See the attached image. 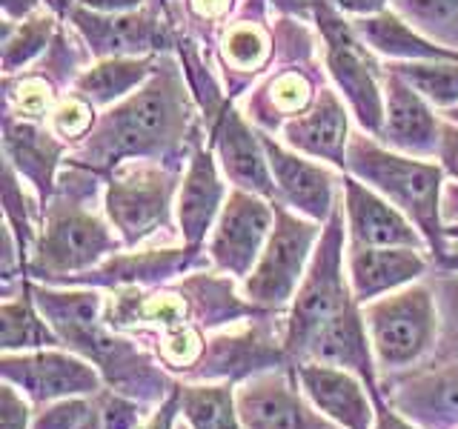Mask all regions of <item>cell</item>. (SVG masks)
Listing matches in <instances>:
<instances>
[{"label":"cell","instance_id":"6da1fadb","mask_svg":"<svg viewBox=\"0 0 458 429\" xmlns=\"http://www.w3.org/2000/svg\"><path fill=\"white\" fill-rule=\"evenodd\" d=\"M195 147V109L186 72L169 55H161L152 78L121 104L100 112L86 140L69 149L66 164L106 178L123 161L183 166V157Z\"/></svg>","mask_w":458,"mask_h":429},{"label":"cell","instance_id":"7a4b0ae2","mask_svg":"<svg viewBox=\"0 0 458 429\" xmlns=\"http://www.w3.org/2000/svg\"><path fill=\"white\" fill-rule=\"evenodd\" d=\"M95 195V175L86 169L69 166L57 178L52 200L43 206V223L29 255V275L52 283H66L104 264V257L121 252V238L109 221H104L86 200Z\"/></svg>","mask_w":458,"mask_h":429},{"label":"cell","instance_id":"3957f363","mask_svg":"<svg viewBox=\"0 0 458 429\" xmlns=\"http://www.w3.org/2000/svg\"><path fill=\"white\" fill-rule=\"evenodd\" d=\"M344 172L404 212L427 238L433 261L447 249L441 221V192L447 175H444L438 161H424V157L395 152L378 138L358 129L350 138Z\"/></svg>","mask_w":458,"mask_h":429},{"label":"cell","instance_id":"277c9868","mask_svg":"<svg viewBox=\"0 0 458 429\" xmlns=\"http://www.w3.org/2000/svg\"><path fill=\"white\" fill-rule=\"evenodd\" d=\"M350 304H355V298L347 278V223H344V209L338 204L333 218L324 223L307 275L293 298L284 329V355L298 364L312 335Z\"/></svg>","mask_w":458,"mask_h":429},{"label":"cell","instance_id":"5b68a950","mask_svg":"<svg viewBox=\"0 0 458 429\" xmlns=\"http://www.w3.org/2000/svg\"><path fill=\"white\" fill-rule=\"evenodd\" d=\"M312 21L324 46V66L338 95L347 100L358 129L378 138L384 121V78L386 66L378 55L358 38L350 18L333 9L329 0H315Z\"/></svg>","mask_w":458,"mask_h":429},{"label":"cell","instance_id":"8992f818","mask_svg":"<svg viewBox=\"0 0 458 429\" xmlns=\"http://www.w3.org/2000/svg\"><path fill=\"white\" fill-rule=\"evenodd\" d=\"M178 169L157 161H123L106 175L104 212L123 247H138L172 229L181 186Z\"/></svg>","mask_w":458,"mask_h":429},{"label":"cell","instance_id":"52a82bcc","mask_svg":"<svg viewBox=\"0 0 458 429\" xmlns=\"http://www.w3.org/2000/svg\"><path fill=\"white\" fill-rule=\"evenodd\" d=\"M361 315L376 364L386 372L415 366L438 343V307L427 278L369 300Z\"/></svg>","mask_w":458,"mask_h":429},{"label":"cell","instance_id":"ba28073f","mask_svg":"<svg viewBox=\"0 0 458 429\" xmlns=\"http://www.w3.org/2000/svg\"><path fill=\"white\" fill-rule=\"evenodd\" d=\"M324 223H315L290 206L276 204V226L267 238L261 257L243 278V298L255 309L276 312L293 304L301 281L307 275L312 252L318 247Z\"/></svg>","mask_w":458,"mask_h":429},{"label":"cell","instance_id":"9c48e42d","mask_svg":"<svg viewBox=\"0 0 458 429\" xmlns=\"http://www.w3.org/2000/svg\"><path fill=\"white\" fill-rule=\"evenodd\" d=\"M272 226H276V200L233 186L207 240L209 264L221 275L243 281L261 257Z\"/></svg>","mask_w":458,"mask_h":429},{"label":"cell","instance_id":"30bf717a","mask_svg":"<svg viewBox=\"0 0 458 429\" xmlns=\"http://www.w3.org/2000/svg\"><path fill=\"white\" fill-rule=\"evenodd\" d=\"M261 140L278 189V204L290 206L315 223H327L341 204L344 172L290 149L281 138L269 132H261Z\"/></svg>","mask_w":458,"mask_h":429},{"label":"cell","instance_id":"8fae6325","mask_svg":"<svg viewBox=\"0 0 458 429\" xmlns=\"http://www.w3.org/2000/svg\"><path fill=\"white\" fill-rule=\"evenodd\" d=\"M4 381L32 400V404H55L64 398H86L100 390V375L69 352L32 349V352H4L0 361Z\"/></svg>","mask_w":458,"mask_h":429},{"label":"cell","instance_id":"7c38bea8","mask_svg":"<svg viewBox=\"0 0 458 429\" xmlns=\"http://www.w3.org/2000/svg\"><path fill=\"white\" fill-rule=\"evenodd\" d=\"M341 209L347 223L350 249H384V247H410L429 252V243L404 212L369 189L361 181L344 172L341 181Z\"/></svg>","mask_w":458,"mask_h":429},{"label":"cell","instance_id":"4fadbf2b","mask_svg":"<svg viewBox=\"0 0 458 429\" xmlns=\"http://www.w3.org/2000/svg\"><path fill=\"white\" fill-rule=\"evenodd\" d=\"M444 114L429 100L386 66L384 78V121L378 140L395 152L436 161L441 147Z\"/></svg>","mask_w":458,"mask_h":429},{"label":"cell","instance_id":"5bb4252c","mask_svg":"<svg viewBox=\"0 0 458 429\" xmlns=\"http://www.w3.org/2000/svg\"><path fill=\"white\" fill-rule=\"evenodd\" d=\"M69 23L81 35L83 46L100 57H143L166 49V29L155 9L123 14H100L83 6L69 9Z\"/></svg>","mask_w":458,"mask_h":429},{"label":"cell","instance_id":"9a60e30c","mask_svg":"<svg viewBox=\"0 0 458 429\" xmlns=\"http://www.w3.org/2000/svg\"><path fill=\"white\" fill-rule=\"evenodd\" d=\"M212 152L218 157L224 178L235 189H247L278 204V189L269 172L261 129L241 109L226 106L212 121Z\"/></svg>","mask_w":458,"mask_h":429},{"label":"cell","instance_id":"2e32d148","mask_svg":"<svg viewBox=\"0 0 458 429\" xmlns=\"http://www.w3.org/2000/svg\"><path fill=\"white\" fill-rule=\"evenodd\" d=\"M229 189L224 183V172L212 149L198 147L186 157V169L181 175L175 198V221L183 247L200 249V243L212 232L215 221L226 204Z\"/></svg>","mask_w":458,"mask_h":429},{"label":"cell","instance_id":"e0dca14e","mask_svg":"<svg viewBox=\"0 0 458 429\" xmlns=\"http://www.w3.org/2000/svg\"><path fill=\"white\" fill-rule=\"evenodd\" d=\"M243 429H335L321 421L284 372H261L243 381L235 392Z\"/></svg>","mask_w":458,"mask_h":429},{"label":"cell","instance_id":"ac0fdd59","mask_svg":"<svg viewBox=\"0 0 458 429\" xmlns=\"http://www.w3.org/2000/svg\"><path fill=\"white\" fill-rule=\"evenodd\" d=\"M293 369L301 392L324 418H329L338 429H372L376 400L367 398V383L355 372L318 361H301Z\"/></svg>","mask_w":458,"mask_h":429},{"label":"cell","instance_id":"d6986e66","mask_svg":"<svg viewBox=\"0 0 458 429\" xmlns=\"http://www.w3.org/2000/svg\"><path fill=\"white\" fill-rule=\"evenodd\" d=\"M350 114L352 112L347 106V100L338 95V89L324 86L318 97H315V104L304 114L286 121L278 135L290 149L310 155L315 161H324L344 172L347 147L352 138Z\"/></svg>","mask_w":458,"mask_h":429},{"label":"cell","instance_id":"ffe728a7","mask_svg":"<svg viewBox=\"0 0 458 429\" xmlns=\"http://www.w3.org/2000/svg\"><path fill=\"white\" fill-rule=\"evenodd\" d=\"M4 149H6V164L18 172V178L26 186H32L35 198L47 206L57 189V166L69 155L66 143L47 123L6 114Z\"/></svg>","mask_w":458,"mask_h":429},{"label":"cell","instance_id":"44dd1931","mask_svg":"<svg viewBox=\"0 0 458 429\" xmlns=\"http://www.w3.org/2000/svg\"><path fill=\"white\" fill-rule=\"evenodd\" d=\"M429 275L427 252L410 247L384 249H350L347 247V278L358 307L384 298Z\"/></svg>","mask_w":458,"mask_h":429},{"label":"cell","instance_id":"7402d4cb","mask_svg":"<svg viewBox=\"0 0 458 429\" xmlns=\"http://www.w3.org/2000/svg\"><path fill=\"white\" fill-rule=\"evenodd\" d=\"M301 361H318V364L350 369L367 383L372 400L384 398L376 383V355H372L369 332H367L364 315L358 309V304H350L347 309H341L333 321H327L318 332L312 335Z\"/></svg>","mask_w":458,"mask_h":429},{"label":"cell","instance_id":"603a6c76","mask_svg":"<svg viewBox=\"0 0 458 429\" xmlns=\"http://www.w3.org/2000/svg\"><path fill=\"white\" fill-rule=\"evenodd\" d=\"M390 390V386H386ZM390 404L421 429L458 426V361L401 378L390 390Z\"/></svg>","mask_w":458,"mask_h":429},{"label":"cell","instance_id":"cb8c5ba5","mask_svg":"<svg viewBox=\"0 0 458 429\" xmlns=\"http://www.w3.org/2000/svg\"><path fill=\"white\" fill-rule=\"evenodd\" d=\"M324 89V86H321ZM321 89H315V80L307 69L301 66H281L272 72L261 89L250 92L247 104H243V114L261 129V132L278 135L286 121L304 114Z\"/></svg>","mask_w":458,"mask_h":429},{"label":"cell","instance_id":"d4e9b609","mask_svg":"<svg viewBox=\"0 0 458 429\" xmlns=\"http://www.w3.org/2000/svg\"><path fill=\"white\" fill-rule=\"evenodd\" d=\"M358 38L376 52L378 57H386L390 63H412V61H458V52L444 49L429 38L395 14L393 9L369 14V18L352 21Z\"/></svg>","mask_w":458,"mask_h":429},{"label":"cell","instance_id":"484cf974","mask_svg":"<svg viewBox=\"0 0 458 429\" xmlns=\"http://www.w3.org/2000/svg\"><path fill=\"white\" fill-rule=\"evenodd\" d=\"M161 55L143 57H100L89 63L72 83V92L89 100L95 109H112L123 97L138 92L152 78L155 63Z\"/></svg>","mask_w":458,"mask_h":429},{"label":"cell","instance_id":"4316f807","mask_svg":"<svg viewBox=\"0 0 458 429\" xmlns=\"http://www.w3.org/2000/svg\"><path fill=\"white\" fill-rule=\"evenodd\" d=\"M200 249L183 247V249H152V252H132V255H112L104 266L95 272H83V275L69 278L66 283H157L166 281L178 272H186L200 261Z\"/></svg>","mask_w":458,"mask_h":429},{"label":"cell","instance_id":"83f0119b","mask_svg":"<svg viewBox=\"0 0 458 429\" xmlns=\"http://www.w3.org/2000/svg\"><path fill=\"white\" fill-rule=\"evenodd\" d=\"M276 343L264 335H258V332L215 341L212 349L204 355V361H200L204 369H198L195 375H200V378H235V375H250V372L261 375L264 369L278 364Z\"/></svg>","mask_w":458,"mask_h":429},{"label":"cell","instance_id":"f1b7e54d","mask_svg":"<svg viewBox=\"0 0 458 429\" xmlns=\"http://www.w3.org/2000/svg\"><path fill=\"white\" fill-rule=\"evenodd\" d=\"M272 46H276V32L269 35L264 18H247L243 14L241 21L224 29L218 49H221L224 69L243 78V83H247L252 75H258L267 66Z\"/></svg>","mask_w":458,"mask_h":429},{"label":"cell","instance_id":"f546056e","mask_svg":"<svg viewBox=\"0 0 458 429\" xmlns=\"http://www.w3.org/2000/svg\"><path fill=\"white\" fill-rule=\"evenodd\" d=\"M57 35L55 12H35L23 21L4 18V75H21L23 69L32 66L38 57L49 52L52 40Z\"/></svg>","mask_w":458,"mask_h":429},{"label":"cell","instance_id":"4dcf8cb0","mask_svg":"<svg viewBox=\"0 0 458 429\" xmlns=\"http://www.w3.org/2000/svg\"><path fill=\"white\" fill-rule=\"evenodd\" d=\"M183 421L192 429H243L235 390L226 383L178 386Z\"/></svg>","mask_w":458,"mask_h":429},{"label":"cell","instance_id":"1f68e13d","mask_svg":"<svg viewBox=\"0 0 458 429\" xmlns=\"http://www.w3.org/2000/svg\"><path fill=\"white\" fill-rule=\"evenodd\" d=\"M0 324H4V352H32L57 343V335L49 332V326L35 304L32 290L4 300Z\"/></svg>","mask_w":458,"mask_h":429},{"label":"cell","instance_id":"d6a6232c","mask_svg":"<svg viewBox=\"0 0 458 429\" xmlns=\"http://www.w3.org/2000/svg\"><path fill=\"white\" fill-rule=\"evenodd\" d=\"M390 9L415 32L444 49L458 52V0H393Z\"/></svg>","mask_w":458,"mask_h":429},{"label":"cell","instance_id":"836d02e7","mask_svg":"<svg viewBox=\"0 0 458 429\" xmlns=\"http://www.w3.org/2000/svg\"><path fill=\"white\" fill-rule=\"evenodd\" d=\"M386 66L398 72L438 112L458 106V61H412V63H386Z\"/></svg>","mask_w":458,"mask_h":429},{"label":"cell","instance_id":"e575fe53","mask_svg":"<svg viewBox=\"0 0 458 429\" xmlns=\"http://www.w3.org/2000/svg\"><path fill=\"white\" fill-rule=\"evenodd\" d=\"M433 275H427L429 290L436 295L438 307V349L436 358L438 364L444 361H458V272L441 269Z\"/></svg>","mask_w":458,"mask_h":429},{"label":"cell","instance_id":"d590c367","mask_svg":"<svg viewBox=\"0 0 458 429\" xmlns=\"http://www.w3.org/2000/svg\"><path fill=\"white\" fill-rule=\"evenodd\" d=\"M98 118H100V114H98V109L89 104V100H83L81 95L69 92L55 104L52 114L47 118V126L66 143L69 149H75L78 143H83L86 135L95 129Z\"/></svg>","mask_w":458,"mask_h":429},{"label":"cell","instance_id":"8d00e7d4","mask_svg":"<svg viewBox=\"0 0 458 429\" xmlns=\"http://www.w3.org/2000/svg\"><path fill=\"white\" fill-rule=\"evenodd\" d=\"M92 412L95 409L83 398H64L40 409L32 418V429H83Z\"/></svg>","mask_w":458,"mask_h":429},{"label":"cell","instance_id":"74e56055","mask_svg":"<svg viewBox=\"0 0 458 429\" xmlns=\"http://www.w3.org/2000/svg\"><path fill=\"white\" fill-rule=\"evenodd\" d=\"M100 429H138L140 424V409L132 400L121 395H104L100 400Z\"/></svg>","mask_w":458,"mask_h":429},{"label":"cell","instance_id":"f35d334b","mask_svg":"<svg viewBox=\"0 0 458 429\" xmlns=\"http://www.w3.org/2000/svg\"><path fill=\"white\" fill-rule=\"evenodd\" d=\"M0 421H4V429H32L29 404L12 383H4V390H0Z\"/></svg>","mask_w":458,"mask_h":429},{"label":"cell","instance_id":"ab89813d","mask_svg":"<svg viewBox=\"0 0 458 429\" xmlns=\"http://www.w3.org/2000/svg\"><path fill=\"white\" fill-rule=\"evenodd\" d=\"M444 175L450 181H458V126L453 121L444 118V129H441V147H438V157Z\"/></svg>","mask_w":458,"mask_h":429},{"label":"cell","instance_id":"60d3db41","mask_svg":"<svg viewBox=\"0 0 458 429\" xmlns=\"http://www.w3.org/2000/svg\"><path fill=\"white\" fill-rule=\"evenodd\" d=\"M333 9H338L344 18L358 21V18H369V14H378L390 9L393 0H329Z\"/></svg>","mask_w":458,"mask_h":429},{"label":"cell","instance_id":"b9f144b4","mask_svg":"<svg viewBox=\"0 0 458 429\" xmlns=\"http://www.w3.org/2000/svg\"><path fill=\"white\" fill-rule=\"evenodd\" d=\"M233 6H235V0H186V9H190V14L200 23L226 18V14L233 12Z\"/></svg>","mask_w":458,"mask_h":429},{"label":"cell","instance_id":"7bdbcfd3","mask_svg":"<svg viewBox=\"0 0 458 429\" xmlns=\"http://www.w3.org/2000/svg\"><path fill=\"white\" fill-rule=\"evenodd\" d=\"M149 0H78L75 6H83L89 12H100V14H123V12H138L147 9Z\"/></svg>","mask_w":458,"mask_h":429},{"label":"cell","instance_id":"ee69618b","mask_svg":"<svg viewBox=\"0 0 458 429\" xmlns=\"http://www.w3.org/2000/svg\"><path fill=\"white\" fill-rule=\"evenodd\" d=\"M372 429H419V426H412L410 418L395 412V407H386V400L378 398L376 400V424H372Z\"/></svg>","mask_w":458,"mask_h":429},{"label":"cell","instance_id":"f6af8a7d","mask_svg":"<svg viewBox=\"0 0 458 429\" xmlns=\"http://www.w3.org/2000/svg\"><path fill=\"white\" fill-rule=\"evenodd\" d=\"M178 409H181V398H178V390H172L166 404L157 409L147 424L138 426V429H172V421H175V412Z\"/></svg>","mask_w":458,"mask_h":429},{"label":"cell","instance_id":"bcb514c9","mask_svg":"<svg viewBox=\"0 0 458 429\" xmlns=\"http://www.w3.org/2000/svg\"><path fill=\"white\" fill-rule=\"evenodd\" d=\"M441 221L444 226L458 223V181L444 183V192H441Z\"/></svg>","mask_w":458,"mask_h":429},{"label":"cell","instance_id":"7dc6e473","mask_svg":"<svg viewBox=\"0 0 458 429\" xmlns=\"http://www.w3.org/2000/svg\"><path fill=\"white\" fill-rule=\"evenodd\" d=\"M436 266L458 272V247H447V249H444V252L436 257Z\"/></svg>","mask_w":458,"mask_h":429},{"label":"cell","instance_id":"c3c4849f","mask_svg":"<svg viewBox=\"0 0 458 429\" xmlns=\"http://www.w3.org/2000/svg\"><path fill=\"white\" fill-rule=\"evenodd\" d=\"M444 238H447V247H458V223L444 226Z\"/></svg>","mask_w":458,"mask_h":429},{"label":"cell","instance_id":"681fc988","mask_svg":"<svg viewBox=\"0 0 458 429\" xmlns=\"http://www.w3.org/2000/svg\"><path fill=\"white\" fill-rule=\"evenodd\" d=\"M75 4H78V0H49V6L57 9V12H64V14H69V9Z\"/></svg>","mask_w":458,"mask_h":429},{"label":"cell","instance_id":"f907efd6","mask_svg":"<svg viewBox=\"0 0 458 429\" xmlns=\"http://www.w3.org/2000/svg\"><path fill=\"white\" fill-rule=\"evenodd\" d=\"M95 412H98V409H95ZM95 412H92V418H89V421H86V424H83V429H100V418H98V415H95Z\"/></svg>","mask_w":458,"mask_h":429},{"label":"cell","instance_id":"816d5d0a","mask_svg":"<svg viewBox=\"0 0 458 429\" xmlns=\"http://www.w3.org/2000/svg\"><path fill=\"white\" fill-rule=\"evenodd\" d=\"M444 114V118H447V121H453L455 126H458V106H453V109H447V112H441Z\"/></svg>","mask_w":458,"mask_h":429},{"label":"cell","instance_id":"f5cc1de1","mask_svg":"<svg viewBox=\"0 0 458 429\" xmlns=\"http://www.w3.org/2000/svg\"><path fill=\"white\" fill-rule=\"evenodd\" d=\"M175 429H192V426H190V424H186V421H183V424H181V426H175Z\"/></svg>","mask_w":458,"mask_h":429}]
</instances>
